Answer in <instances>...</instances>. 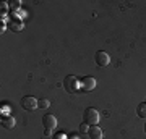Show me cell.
<instances>
[{"instance_id":"6da1fadb","label":"cell","mask_w":146,"mask_h":139,"mask_svg":"<svg viewBox=\"0 0 146 139\" xmlns=\"http://www.w3.org/2000/svg\"><path fill=\"white\" fill-rule=\"evenodd\" d=\"M99 112L96 110L94 107H89L84 110V113H83V121L86 125H89V126H94V125H98L99 123Z\"/></svg>"},{"instance_id":"7a4b0ae2","label":"cell","mask_w":146,"mask_h":139,"mask_svg":"<svg viewBox=\"0 0 146 139\" xmlns=\"http://www.w3.org/2000/svg\"><path fill=\"white\" fill-rule=\"evenodd\" d=\"M21 107L25 108L26 112L36 110V108H39V100L36 97H33V96H25L21 99Z\"/></svg>"},{"instance_id":"3957f363","label":"cell","mask_w":146,"mask_h":139,"mask_svg":"<svg viewBox=\"0 0 146 139\" xmlns=\"http://www.w3.org/2000/svg\"><path fill=\"white\" fill-rule=\"evenodd\" d=\"M63 86L67 92H76L80 89V79L76 76H67L63 79Z\"/></svg>"},{"instance_id":"277c9868","label":"cell","mask_w":146,"mask_h":139,"mask_svg":"<svg viewBox=\"0 0 146 139\" xmlns=\"http://www.w3.org/2000/svg\"><path fill=\"white\" fill-rule=\"evenodd\" d=\"M42 125H44V128H46V133L50 134L52 129L57 128V118H55L54 115L47 113V115H44V118H42Z\"/></svg>"},{"instance_id":"5b68a950","label":"cell","mask_w":146,"mask_h":139,"mask_svg":"<svg viewBox=\"0 0 146 139\" xmlns=\"http://www.w3.org/2000/svg\"><path fill=\"white\" fill-rule=\"evenodd\" d=\"M94 62L98 63L99 67H107L110 63V57H109V53L104 50H98L96 52V55H94Z\"/></svg>"},{"instance_id":"8992f818","label":"cell","mask_w":146,"mask_h":139,"mask_svg":"<svg viewBox=\"0 0 146 139\" xmlns=\"http://www.w3.org/2000/svg\"><path fill=\"white\" fill-rule=\"evenodd\" d=\"M96 88V79L91 76H83L81 78V89H83L84 92H89V91H93Z\"/></svg>"},{"instance_id":"52a82bcc","label":"cell","mask_w":146,"mask_h":139,"mask_svg":"<svg viewBox=\"0 0 146 139\" xmlns=\"http://www.w3.org/2000/svg\"><path fill=\"white\" fill-rule=\"evenodd\" d=\"M88 136H89V139H102L104 138V133H102V129L98 125H94V126H89Z\"/></svg>"},{"instance_id":"ba28073f","label":"cell","mask_w":146,"mask_h":139,"mask_svg":"<svg viewBox=\"0 0 146 139\" xmlns=\"http://www.w3.org/2000/svg\"><path fill=\"white\" fill-rule=\"evenodd\" d=\"M15 125H16V121H15V118H13L11 115L2 117V126H3L5 129H13L15 128Z\"/></svg>"},{"instance_id":"9c48e42d","label":"cell","mask_w":146,"mask_h":139,"mask_svg":"<svg viewBox=\"0 0 146 139\" xmlns=\"http://www.w3.org/2000/svg\"><path fill=\"white\" fill-rule=\"evenodd\" d=\"M136 113H138L140 118H145L146 120V102L138 103V107H136Z\"/></svg>"},{"instance_id":"30bf717a","label":"cell","mask_w":146,"mask_h":139,"mask_svg":"<svg viewBox=\"0 0 146 139\" xmlns=\"http://www.w3.org/2000/svg\"><path fill=\"white\" fill-rule=\"evenodd\" d=\"M23 23H20V21H11L10 23V28H11V31H21L23 29Z\"/></svg>"},{"instance_id":"8fae6325","label":"cell","mask_w":146,"mask_h":139,"mask_svg":"<svg viewBox=\"0 0 146 139\" xmlns=\"http://www.w3.org/2000/svg\"><path fill=\"white\" fill-rule=\"evenodd\" d=\"M50 107V102H49V99H39V108H49Z\"/></svg>"},{"instance_id":"7c38bea8","label":"cell","mask_w":146,"mask_h":139,"mask_svg":"<svg viewBox=\"0 0 146 139\" xmlns=\"http://www.w3.org/2000/svg\"><path fill=\"white\" fill-rule=\"evenodd\" d=\"M80 133L83 134V133H88V129H89V125H86V123H81L80 125Z\"/></svg>"},{"instance_id":"4fadbf2b","label":"cell","mask_w":146,"mask_h":139,"mask_svg":"<svg viewBox=\"0 0 146 139\" xmlns=\"http://www.w3.org/2000/svg\"><path fill=\"white\" fill-rule=\"evenodd\" d=\"M11 7H13V8H15V7L18 8V7H20V2H11Z\"/></svg>"},{"instance_id":"5bb4252c","label":"cell","mask_w":146,"mask_h":139,"mask_svg":"<svg viewBox=\"0 0 146 139\" xmlns=\"http://www.w3.org/2000/svg\"><path fill=\"white\" fill-rule=\"evenodd\" d=\"M145 133H146V123H145Z\"/></svg>"}]
</instances>
